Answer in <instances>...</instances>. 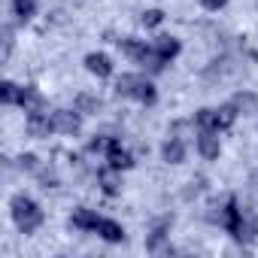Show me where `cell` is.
I'll use <instances>...</instances> for the list:
<instances>
[{"label":"cell","mask_w":258,"mask_h":258,"mask_svg":"<svg viewBox=\"0 0 258 258\" xmlns=\"http://www.w3.org/2000/svg\"><path fill=\"white\" fill-rule=\"evenodd\" d=\"M234 106H219L216 109V131H222V127H231L234 124Z\"/></svg>","instance_id":"9a60e30c"},{"label":"cell","mask_w":258,"mask_h":258,"mask_svg":"<svg viewBox=\"0 0 258 258\" xmlns=\"http://www.w3.org/2000/svg\"><path fill=\"white\" fill-rule=\"evenodd\" d=\"M13 7H16V16L19 19H31L34 10H37V0H13Z\"/></svg>","instance_id":"e0dca14e"},{"label":"cell","mask_w":258,"mask_h":258,"mask_svg":"<svg viewBox=\"0 0 258 258\" xmlns=\"http://www.w3.org/2000/svg\"><path fill=\"white\" fill-rule=\"evenodd\" d=\"M19 85H13V82H4V85H0V100H4V103H19Z\"/></svg>","instance_id":"d6986e66"},{"label":"cell","mask_w":258,"mask_h":258,"mask_svg":"<svg viewBox=\"0 0 258 258\" xmlns=\"http://www.w3.org/2000/svg\"><path fill=\"white\" fill-rule=\"evenodd\" d=\"M198 124L201 127H213V131H216V109H201L198 112Z\"/></svg>","instance_id":"44dd1931"},{"label":"cell","mask_w":258,"mask_h":258,"mask_svg":"<svg viewBox=\"0 0 258 258\" xmlns=\"http://www.w3.org/2000/svg\"><path fill=\"white\" fill-rule=\"evenodd\" d=\"M19 164H22V170H37V158L34 155H22Z\"/></svg>","instance_id":"603a6c76"},{"label":"cell","mask_w":258,"mask_h":258,"mask_svg":"<svg viewBox=\"0 0 258 258\" xmlns=\"http://www.w3.org/2000/svg\"><path fill=\"white\" fill-rule=\"evenodd\" d=\"M106 161H109V164H112L115 170H127V167L134 164V161H131V152H127V149H121L118 143H115V146H112V149L106 152Z\"/></svg>","instance_id":"4fadbf2b"},{"label":"cell","mask_w":258,"mask_h":258,"mask_svg":"<svg viewBox=\"0 0 258 258\" xmlns=\"http://www.w3.org/2000/svg\"><path fill=\"white\" fill-rule=\"evenodd\" d=\"M97 234H100L103 240H109V243H121V240H124V228H121L118 222H112V219H100V222H97Z\"/></svg>","instance_id":"9c48e42d"},{"label":"cell","mask_w":258,"mask_h":258,"mask_svg":"<svg viewBox=\"0 0 258 258\" xmlns=\"http://www.w3.org/2000/svg\"><path fill=\"white\" fill-rule=\"evenodd\" d=\"M234 106H240L243 112H249V109H255V97L252 94H237L234 97Z\"/></svg>","instance_id":"7402d4cb"},{"label":"cell","mask_w":258,"mask_h":258,"mask_svg":"<svg viewBox=\"0 0 258 258\" xmlns=\"http://www.w3.org/2000/svg\"><path fill=\"white\" fill-rule=\"evenodd\" d=\"M115 94L118 97H137L143 103H152L155 100V85L143 76H134V73H127L115 82Z\"/></svg>","instance_id":"7a4b0ae2"},{"label":"cell","mask_w":258,"mask_h":258,"mask_svg":"<svg viewBox=\"0 0 258 258\" xmlns=\"http://www.w3.org/2000/svg\"><path fill=\"white\" fill-rule=\"evenodd\" d=\"M252 182H255V191H258V173H255V176H252Z\"/></svg>","instance_id":"d4e9b609"},{"label":"cell","mask_w":258,"mask_h":258,"mask_svg":"<svg viewBox=\"0 0 258 258\" xmlns=\"http://www.w3.org/2000/svg\"><path fill=\"white\" fill-rule=\"evenodd\" d=\"M118 49H121L127 58H134V61H143V58H146V52H149V46H146L143 40H134V37L118 40Z\"/></svg>","instance_id":"30bf717a"},{"label":"cell","mask_w":258,"mask_h":258,"mask_svg":"<svg viewBox=\"0 0 258 258\" xmlns=\"http://www.w3.org/2000/svg\"><path fill=\"white\" fill-rule=\"evenodd\" d=\"M19 106H22L28 115H34V112H43V109H46V100H43V94H40L37 88L25 85V88L19 91Z\"/></svg>","instance_id":"277c9868"},{"label":"cell","mask_w":258,"mask_h":258,"mask_svg":"<svg viewBox=\"0 0 258 258\" xmlns=\"http://www.w3.org/2000/svg\"><path fill=\"white\" fill-rule=\"evenodd\" d=\"M112 146H115V140H112V137H103V134H94V140L88 143L91 152H109Z\"/></svg>","instance_id":"ac0fdd59"},{"label":"cell","mask_w":258,"mask_h":258,"mask_svg":"<svg viewBox=\"0 0 258 258\" xmlns=\"http://www.w3.org/2000/svg\"><path fill=\"white\" fill-rule=\"evenodd\" d=\"M85 67H88L94 76H109V73H112L109 58H106V55H97V52H91V55L85 58Z\"/></svg>","instance_id":"7c38bea8"},{"label":"cell","mask_w":258,"mask_h":258,"mask_svg":"<svg viewBox=\"0 0 258 258\" xmlns=\"http://www.w3.org/2000/svg\"><path fill=\"white\" fill-rule=\"evenodd\" d=\"M161 19H164V13H161V10H146V13L140 16L143 28H155V25H161Z\"/></svg>","instance_id":"ffe728a7"},{"label":"cell","mask_w":258,"mask_h":258,"mask_svg":"<svg viewBox=\"0 0 258 258\" xmlns=\"http://www.w3.org/2000/svg\"><path fill=\"white\" fill-rule=\"evenodd\" d=\"M97 222H100V219H97L91 210H85V207L73 210V216H70V225L79 228V231H97Z\"/></svg>","instance_id":"ba28073f"},{"label":"cell","mask_w":258,"mask_h":258,"mask_svg":"<svg viewBox=\"0 0 258 258\" xmlns=\"http://www.w3.org/2000/svg\"><path fill=\"white\" fill-rule=\"evenodd\" d=\"M201 4H204L207 10H222V7H225V0H201Z\"/></svg>","instance_id":"cb8c5ba5"},{"label":"cell","mask_w":258,"mask_h":258,"mask_svg":"<svg viewBox=\"0 0 258 258\" xmlns=\"http://www.w3.org/2000/svg\"><path fill=\"white\" fill-rule=\"evenodd\" d=\"M52 131H55V121H52L49 115H43V112H34V115H28V134H31V137L43 140V137H49Z\"/></svg>","instance_id":"8992f818"},{"label":"cell","mask_w":258,"mask_h":258,"mask_svg":"<svg viewBox=\"0 0 258 258\" xmlns=\"http://www.w3.org/2000/svg\"><path fill=\"white\" fill-rule=\"evenodd\" d=\"M76 109L79 112H97L100 109V100L94 94H76Z\"/></svg>","instance_id":"2e32d148"},{"label":"cell","mask_w":258,"mask_h":258,"mask_svg":"<svg viewBox=\"0 0 258 258\" xmlns=\"http://www.w3.org/2000/svg\"><path fill=\"white\" fill-rule=\"evenodd\" d=\"M219 134L213 131V127H201V134H198V152L204 158H219Z\"/></svg>","instance_id":"5b68a950"},{"label":"cell","mask_w":258,"mask_h":258,"mask_svg":"<svg viewBox=\"0 0 258 258\" xmlns=\"http://www.w3.org/2000/svg\"><path fill=\"white\" fill-rule=\"evenodd\" d=\"M52 121H55V131H61V134H76L82 124L79 109H58V112H52Z\"/></svg>","instance_id":"3957f363"},{"label":"cell","mask_w":258,"mask_h":258,"mask_svg":"<svg viewBox=\"0 0 258 258\" xmlns=\"http://www.w3.org/2000/svg\"><path fill=\"white\" fill-rule=\"evenodd\" d=\"M182 158H185V143H182V137H170V140L164 143V161H167V164H182Z\"/></svg>","instance_id":"8fae6325"},{"label":"cell","mask_w":258,"mask_h":258,"mask_svg":"<svg viewBox=\"0 0 258 258\" xmlns=\"http://www.w3.org/2000/svg\"><path fill=\"white\" fill-rule=\"evenodd\" d=\"M10 210H13V219H16V225H19L25 234L37 231V228H40V222H43V213H40V207H37L31 198H25V195H16V198H13V204H10Z\"/></svg>","instance_id":"6da1fadb"},{"label":"cell","mask_w":258,"mask_h":258,"mask_svg":"<svg viewBox=\"0 0 258 258\" xmlns=\"http://www.w3.org/2000/svg\"><path fill=\"white\" fill-rule=\"evenodd\" d=\"M152 49H155L158 55H164V58L170 61V58H176V55H179V40H176V37H158Z\"/></svg>","instance_id":"5bb4252c"},{"label":"cell","mask_w":258,"mask_h":258,"mask_svg":"<svg viewBox=\"0 0 258 258\" xmlns=\"http://www.w3.org/2000/svg\"><path fill=\"white\" fill-rule=\"evenodd\" d=\"M97 185H100L106 195H118V191H121V176H118V170H115L112 164H109L106 170H100V173H97Z\"/></svg>","instance_id":"52a82bcc"}]
</instances>
